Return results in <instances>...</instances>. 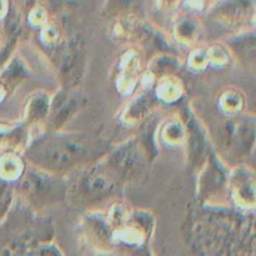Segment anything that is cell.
<instances>
[{
    "label": "cell",
    "instance_id": "obj_1",
    "mask_svg": "<svg viewBox=\"0 0 256 256\" xmlns=\"http://www.w3.org/2000/svg\"><path fill=\"white\" fill-rule=\"evenodd\" d=\"M50 162L54 164H69L82 154V148L79 144H72V142H60L50 148Z\"/></svg>",
    "mask_w": 256,
    "mask_h": 256
}]
</instances>
